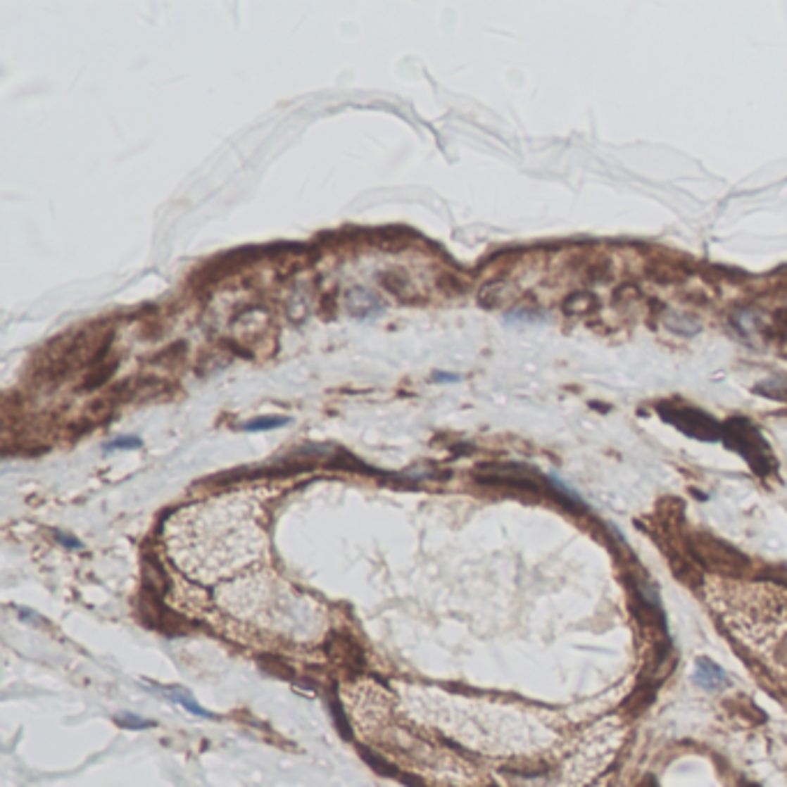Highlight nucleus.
Masks as SVG:
<instances>
[{
	"mask_svg": "<svg viewBox=\"0 0 787 787\" xmlns=\"http://www.w3.org/2000/svg\"><path fill=\"white\" fill-rule=\"evenodd\" d=\"M434 379L436 381H458V377H455V374H436Z\"/></svg>",
	"mask_w": 787,
	"mask_h": 787,
	"instance_id": "obj_7",
	"label": "nucleus"
},
{
	"mask_svg": "<svg viewBox=\"0 0 787 787\" xmlns=\"http://www.w3.org/2000/svg\"><path fill=\"white\" fill-rule=\"evenodd\" d=\"M115 720H118V725L130 727V730H146V727H153V725H155L153 720L139 718V716H134V714H120Z\"/></svg>",
	"mask_w": 787,
	"mask_h": 787,
	"instance_id": "obj_4",
	"label": "nucleus"
},
{
	"mask_svg": "<svg viewBox=\"0 0 787 787\" xmlns=\"http://www.w3.org/2000/svg\"><path fill=\"white\" fill-rule=\"evenodd\" d=\"M725 679H727L725 672L716 665V662L704 660V658L698 662V681L702 686H707V688H716V686L725 684Z\"/></svg>",
	"mask_w": 787,
	"mask_h": 787,
	"instance_id": "obj_1",
	"label": "nucleus"
},
{
	"mask_svg": "<svg viewBox=\"0 0 787 787\" xmlns=\"http://www.w3.org/2000/svg\"><path fill=\"white\" fill-rule=\"evenodd\" d=\"M289 418H277V416H270V418H256L252 422H247L243 427L245 432H263V429H275V427H282L287 425Z\"/></svg>",
	"mask_w": 787,
	"mask_h": 787,
	"instance_id": "obj_2",
	"label": "nucleus"
},
{
	"mask_svg": "<svg viewBox=\"0 0 787 787\" xmlns=\"http://www.w3.org/2000/svg\"><path fill=\"white\" fill-rule=\"evenodd\" d=\"M56 538H58V541H61L63 545H68V548H81V543H79V541H74V538H70V536L56 534Z\"/></svg>",
	"mask_w": 787,
	"mask_h": 787,
	"instance_id": "obj_6",
	"label": "nucleus"
},
{
	"mask_svg": "<svg viewBox=\"0 0 787 787\" xmlns=\"http://www.w3.org/2000/svg\"><path fill=\"white\" fill-rule=\"evenodd\" d=\"M169 695V700H173V702H178L180 707H185L189 714H194V716H203V718H213V714L210 711H206V709H201L199 707V704L192 700V698H187V695H183V693H173V691H169L167 693Z\"/></svg>",
	"mask_w": 787,
	"mask_h": 787,
	"instance_id": "obj_3",
	"label": "nucleus"
},
{
	"mask_svg": "<svg viewBox=\"0 0 787 787\" xmlns=\"http://www.w3.org/2000/svg\"><path fill=\"white\" fill-rule=\"evenodd\" d=\"M106 448H111V451H118V448H141V439H137V436H122V439H115V441H111L109 446H106Z\"/></svg>",
	"mask_w": 787,
	"mask_h": 787,
	"instance_id": "obj_5",
	"label": "nucleus"
}]
</instances>
